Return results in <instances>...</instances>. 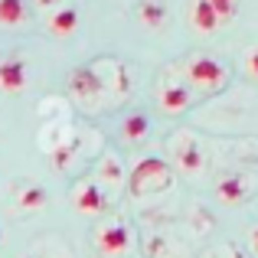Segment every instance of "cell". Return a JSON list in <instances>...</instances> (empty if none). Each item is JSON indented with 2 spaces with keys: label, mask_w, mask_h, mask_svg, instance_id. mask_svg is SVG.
<instances>
[{
  "label": "cell",
  "mask_w": 258,
  "mask_h": 258,
  "mask_svg": "<svg viewBox=\"0 0 258 258\" xmlns=\"http://www.w3.org/2000/svg\"><path fill=\"white\" fill-rule=\"evenodd\" d=\"M189 79H193L200 88H219L222 82H226V69H222V62H216L213 56H196L193 62H189Z\"/></svg>",
  "instance_id": "obj_1"
},
{
  "label": "cell",
  "mask_w": 258,
  "mask_h": 258,
  "mask_svg": "<svg viewBox=\"0 0 258 258\" xmlns=\"http://www.w3.org/2000/svg\"><path fill=\"white\" fill-rule=\"evenodd\" d=\"M151 180L154 183L167 180V164L160 157H147V160H141V164L134 167V170H131V189H134V193H144Z\"/></svg>",
  "instance_id": "obj_2"
},
{
  "label": "cell",
  "mask_w": 258,
  "mask_h": 258,
  "mask_svg": "<svg viewBox=\"0 0 258 258\" xmlns=\"http://www.w3.org/2000/svg\"><path fill=\"white\" fill-rule=\"evenodd\" d=\"M127 245H131V235H127V229L121 226V222H111L108 229H101V235H98V252L105 255V258L124 255Z\"/></svg>",
  "instance_id": "obj_3"
},
{
  "label": "cell",
  "mask_w": 258,
  "mask_h": 258,
  "mask_svg": "<svg viewBox=\"0 0 258 258\" xmlns=\"http://www.w3.org/2000/svg\"><path fill=\"white\" fill-rule=\"evenodd\" d=\"M0 88L4 92H23L26 88V62L23 59H4L0 62Z\"/></svg>",
  "instance_id": "obj_4"
},
{
  "label": "cell",
  "mask_w": 258,
  "mask_h": 258,
  "mask_svg": "<svg viewBox=\"0 0 258 258\" xmlns=\"http://www.w3.org/2000/svg\"><path fill=\"white\" fill-rule=\"evenodd\" d=\"M72 203H76L79 213H101V209L108 206V196H105V189H101L98 183H85V186L72 196Z\"/></svg>",
  "instance_id": "obj_5"
},
{
  "label": "cell",
  "mask_w": 258,
  "mask_h": 258,
  "mask_svg": "<svg viewBox=\"0 0 258 258\" xmlns=\"http://www.w3.org/2000/svg\"><path fill=\"white\" fill-rule=\"evenodd\" d=\"M69 88L79 95V98H95V95L101 92V79L95 76L92 69H85V66H82V69H76L69 76Z\"/></svg>",
  "instance_id": "obj_6"
},
{
  "label": "cell",
  "mask_w": 258,
  "mask_h": 258,
  "mask_svg": "<svg viewBox=\"0 0 258 258\" xmlns=\"http://www.w3.org/2000/svg\"><path fill=\"white\" fill-rule=\"evenodd\" d=\"M219 23H222V17L213 7V0H196L193 4V26L196 30L200 33H213V30H219Z\"/></svg>",
  "instance_id": "obj_7"
},
{
  "label": "cell",
  "mask_w": 258,
  "mask_h": 258,
  "mask_svg": "<svg viewBox=\"0 0 258 258\" xmlns=\"http://www.w3.org/2000/svg\"><path fill=\"white\" fill-rule=\"evenodd\" d=\"M216 193H219L222 203L235 206V203H242L248 196V183H245V176H242V173H232V176H226V180L216 186Z\"/></svg>",
  "instance_id": "obj_8"
},
{
  "label": "cell",
  "mask_w": 258,
  "mask_h": 258,
  "mask_svg": "<svg viewBox=\"0 0 258 258\" xmlns=\"http://www.w3.org/2000/svg\"><path fill=\"white\" fill-rule=\"evenodd\" d=\"M76 26H79V10L76 7H59V10L49 17V30L56 33V36H69V33H76Z\"/></svg>",
  "instance_id": "obj_9"
},
{
  "label": "cell",
  "mask_w": 258,
  "mask_h": 258,
  "mask_svg": "<svg viewBox=\"0 0 258 258\" xmlns=\"http://www.w3.org/2000/svg\"><path fill=\"white\" fill-rule=\"evenodd\" d=\"M23 20H26L23 0H0V26H17Z\"/></svg>",
  "instance_id": "obj_10"
},
{
  "label": "cell",
  "mask_w": 258,
  "mask_h": 258,
  "mask_svg": "<svg viewBox=\"0 0 258 258\" xmlns=\"http://www.w3.org/2000/svg\"><path fill=\"white\" fill-rule=\"evenodd\" d=\"M180 167H183V170H189V173L203 167V154H200V147H196L193 138H183L180 141Z\"/></svg>",
  "instance_id": "obj_11"
},
{
  "label": "cell",
  "mask_w": 258,
  "mask_h": 258,
  "mask_svg": "<svg viewBox=\"0 0 258 258\" xmlns=\"http://www.w3.org/2000/svg\"><path fill=\"white\" fill-rule=\"evenodd\" d=\"M160 105L167 108V111H183V108L189 105V92L180 85H167L164 92H160Z\"/></svg>",
  "instance_id": "obj_12"
},
{
  "label": "cell",
  "mask_w": 258,
  "mask_h": 258,
  "mask_svg": "<svg viewBox=\"0 0 258 258\" xmlns=\"http://www.w3.org/2000/svg\"><path fill=\"white\" fill-rule=\"evenodd\" d=\"M147 131H151V121H147L144 114H127L124 124H121V134H124V141H141Z\"/></svg>",
  "instance_id": "obj_13"
},
{
  "label": "cell",
  "mask_w": 258,
  "mask_h": 258,
  "mask_svg": "<svg viewBox=\"0 0 258 258\" xmlns=\"http://www.w3.org/2000/svg\"><path fill=\"white\" fill-rule=\"evenodd\" d=\"M138 13H141V20H144V26H160L164 17H167L164 4H154V0H144V4L138 7Z\"/></svg>",
  "instance_id": "obj_14"
},
{
  "label": "cell",
  "mask_w": 258,
  "mask_h": 258,
  "mask_svg": "<svg viewBox=\"0 0 258 258\" xmlns=\"http://www.w3.org/2000/svg\"><path fill=\"white\" fill-rule=\"evenodd\" d=\"M17 203L23 209H39V206H46V203H49V193H46L43 186H26L23 193H20Z\"/></svg>",
  "instance_id": "obj_15"
},
{
  "label": "cell",
  "mask_w": 258,
  "mask_h": 258,
  "mask_svg": "<svg viewBox=\"0 0 258 258\" xmlns=\"http://www.w3.org/2000/svg\"><path fill=\"white\" fill-rule=\"evenodd\" d=\"M101 176H105V180H111V183L121 180V167H118V160H114V157H105V160H101Z\"/></svg>",
  "instance_id": "obj_16"
},
{
  "label": "cell",
  "mask_w": 258,
  "mask_h": 258,
  "mask_svg": "<svg viewBox=\"0 0 258 258\" xmlns=\"http://www.w3.org/2000/svg\"><path fill=\"white\" fill-rule=\"evenodd\" d=\"M213 7L219 10V17H222V20H229L235 10H239V0H213Z\"/></svg>",
  "instance_id": "obj_17"
},
{
  "label": "cell",
  "mask_w": 258,
  "mask_h": 258,
  "mask_svg": "<svg viewBox=\"0 0 258 258\" xmlns=\"http://www.w3.org/2000/svg\"><path fill=\"white\" fill-rule=\"evenodd\" d=\"M245 69H248V76H255L258 79V49L248 52V59H245Z\"/></svg>",
  "instance_id": "obj_18"
},
{
  "label": "cell",
  "mask_w": 258,
  "mask_h": 258,
  "mask_svg": "<svg viewBox=\"0 0 258 258\" xmlns=\"http://www.w3.org/2000/svg\"><path fill=\"white\" fill-rule=\"evenodd\" d=\"M252 248H255V252H258V226L252 229Z\"/></svg>",
  "instance_id": "obj_19"
},
{
  "label": "cell",
  "mask_w": 258,
  "mask_h": 258,
  "mask_svg": "<svg viewBox=\"0 0 258 258\" xmlns=\"http://www.w3.org/2000/svg\"><path fill=\"white\" fill-rule=\"evenodd\" d=\"M39 4H59V0H39Z\"/></svg>",
  "instance_id": "obj_20"
},
{
  "label": "cell",
  "mask_w": 258,
  "mask_h": 258,
  "mask_svg": "<svg viewBox=\"0 0 258 258\" xmlns=\"http://www.w3.org/2000/svg\"><path fill=\"white\" fill-rule=\"evenodd\" d=\"M0 239H4V229H0Z\"/></svg>",
  "instance_id": "obj_21"
},
{
  "label": "cell",
  "mask_w": 258,
  "mask_h": 258,
  "mask_svg": "<svg viewBox=\"0 0 258 258\" xmlns=\"http://www.w3.org/2000/svg\"><path fill=\"white\" fill-rule=\"evenodd\" d=\"M30 258H39V255H30Z\"/></svg>",
  "instance_id": "obj_22"
}]
</instances>
